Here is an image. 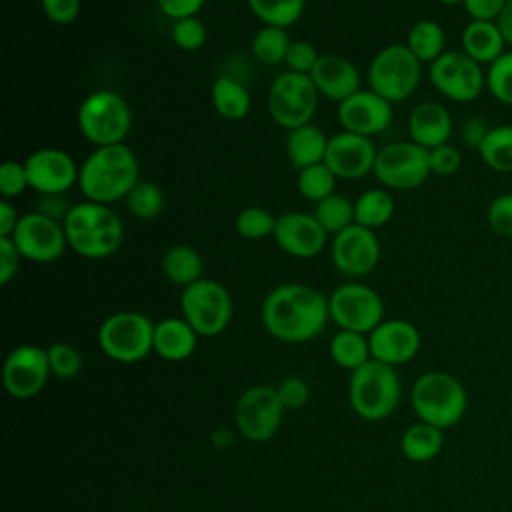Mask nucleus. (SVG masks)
Returning <instances> with one entry per match:
<instances>
[{"label":"nucleus","mask_w":512,"mask_h":512,"mask_svg":"<svg viewBox=\"0 0 512 512\" xmlns=\"http://www.w3.org/2000/svg\"><path fill=\"white\" fill-rule=\"evenodd\" d=\"M312 214L320 226L334 236L354 224V202L348 196L334 192L328 198L316 202Z\"/></svg>","instance_id":"e433bc0d"},{"label":"nucleus","mask_w":512,"mask_h":512,"mask_svg":"<svg viewBox=\"0 0 512 512\" xmlns=\"http://www.w3.org/2000/svg\"><path fill=\"white\" fill-rule=\"evenodd\" d=\"M318 98L320 94L308 74L286 70L272 80L266 108L278 126L292 130L312 122L318 110Z\"/></svg>","instance_id":"9d476101"},{"label":"nucleus","mask_w":512,"mask_h":512,"mask_svg":"<svg viewBox=\"0 0 512 512\" xmlns=\"http://www.w3.org/2000/svg\"><path fill=\"white\" fill-rule=\"evenodd\" d=\"M234 228L246 240H262L274 234L276 216L262 206H248L238 212Z\"/></svg>","instance_id":"ea45409f"},{"label":"nucleus","mask_w":512,"mask_h":512,"mask_svg":"<svg viewBox=\"0 0 512 512\" xmlns=\"http://www.w3.org/2000/svg\"><path fill=\"white\" fill-rule=\"evenodd\" d=\"M422 78V62L406 44H388L380 48L368 66L370 90L390 104L410 98Z\"/></svg>","instance_id":"6e6552de"},{"label":"nucleus","mask_w":512,"mask_h":512,"mask_svg":"<svg viewBox=\"0 0 512 512\" xmlns=\"http://www.w3.org/2000/svg\"><path fill=\"white\" fill-rule=\"evenodd\" d=\"M72 204L66 202L64 194H40L38 198V208L36 212L52 218V220H58V222H64V218L68 216Z\"/></svg>","instance_id":"6e6d98bb"},{"label":"nucleus","mask_w":512,"mask_h":512,"mask_svg":"<svg viewBox=\"0 0 512 512\" xmlns=\"http://www.w3.org/2000/svg\"><path fill=\"white\" fill-rule=\"evenodd\" d=\"M410 404L418 420L446 430L462 422L468 410V394L454 374L430 370L414 380Z\"/></svg>","instance_id":"20e7f679"},{"label":"nucleus","mask_w":512,"mask_h":512,"mask_svg":"<svg viewBox=\"0 0 512 512\" xmlns=\"http://www.w3.org/2000/svg\"><path fill=\"white\" fill-rule=\"evenodd\" d=\"M40 8L50 22L66 26L80 16L82 0H40Z\"/></svg>","instance_id":"8fccbe9b"},{"label":"nucleus","mask_w":512,"mask_h":512,"mask_svg":"<svg viewBox=\"0 0 512 512\" xmlns=\"http://www.w3.org/2000/svg\"><path fill=\"white\" fill-rule=\"evenodd\" d=\"M336 176L334 172L324 164H314L298 172L296 176V188L298 194L310 202H320L336 192Z\"/></svg>","instance_id":"4c0bfd02"},{"label":"nucleus","mask_w":512,"mask_h":512,"mask_svg":"<svg viewBox=\"0 0 512 512\" xmlns=\"http://www.w3.org/2000/svg\"><path fill=\"white\" fill-rule=\"evenodd\" d=\"M28 182L34 192L40 194H66L78 186L80 166L62 148H38L24 160Z\"/></svg>","instance_id":"a211bd4d"},{"label":"nucleus","mask_w":512,"mask_h":512,"mask_svg":"<svg viewBox=\"0 0 512 512\" xmlns=\"http://www.w3.org/2000/svg\"><path fill=\"white\" fill-rule=\"evenodd\" d=\"M126 210L138 220H152L164 208V192L152 180H140L124 198Z\"/></svg>","instance_id":"58836bf2"},{"label":"nucleus","mask_w":512,"mask_h":512,"mask_svg":"<svg viewBox=\"0 0 512 512\" xmlns=\"http://www.w3.org/2000/svg\"><path fill=\"white\" fill-rule=\"evenodd\" d=\"M162 274L174 286L186 288L204 278V260L200 252L190 244H174L162 256Z\"/></svg>","instance_id":"c85d7f7f"},{"label":"nucleus","mask_w":512,"mask_h":512,"mask_svg":"<svg viewBox=\"0 0 512 512\" xmlns=\"http://www.w3.org/2000/svg\"><path fill=\"white\" fill-rule=\"evenodd\" d=\"M326 148H328V136L324 134V130H320L312 122L288 130L286 158L296 172L324 162Z\"/></svg>","instance_id":"bb28decb"},{"label":"nucleus","mask_w":512,"mask_h":512,"mask_svg":"<svg viewBox=\"0 0 512 512\" xmlns=\"http://www.w3.org/2000/svg\"><path fill=\"white\" fill-rule=\"evenodd\" d=\"M496 24H498V28H500V32H502L506 44L512 46V0L506 2V6H504V10L500 12Z\"/></svg>","instance_id":"13d9d810"},{"label":"nucleus","mask_w":512,"mask_h":512,"mask_svg":"<svg viewBox=\"0 0 512 512\" xmlns=\"http://www.w3.org/2000/svg\"><path fill=\"white\" fill-rule=\"evenodd\" d=\"M400 394V376L390 364L370 358L366 364L350 372L348 400L356 416L362 420H386L396 410Z\"/></svg>","instance_id":"39448f33"},{"label":"nucleus","mask_w":512,"mask_h":512,"mask_svg":"<svg viewBox=\"0 0 512 512\" xmlns=\"http://www.w3.org/2000/svg\"><path fill=\"white\" fill-rule=\"evenodd\" d=\"M320 96L342 102L360 90V70L352 60L340 54H320L314 70L308 74Z\"/></svg>","instance_id":"5701e85b"},{"label":"nucleus","mask_w":512,"mask_h":512,"mask_svg":"<svg viewBox=\"0 0 512 512\" xmlns=\"http://www.w3.org/2000/svg\"><path fill=\"white\" fill-rule=\"evenodd\" d=\"M50 372L60 380H70L82 370V354L74 344L54 342L46 348Z\"/></svg>","instance_id":"79ce46f5"},{"label":"nucleus","mask_w":512,"mask_h":512,"mask_svg":"<svg viewBox=\"0 0 512 512\" xmlns=\"http://www.w3.org/2000/svg\"><path fill=\"white\" fill-rule=\"evenodd\" d=\"M428 160H430L432 174L452 176L462 166V152L454 144L446 142V144H440V146L428 150Z\"/></svg>","instance_id":"09e8293b"},{"label":"nucleus","mask_w":512,"mask_h":512,"mask_svg":"<svg viewBox=\"0 0 512 512\" xmlns=\"http://www.w3.org/2000/svg\"><path fill=\"white\" fill-rule=\"evenodd\" d=\"M486 90L496 102L512 108V50L488 66Z\"/></svg>","instance_id":"a19ab883"},{"label":"nucleus","mask_w":512,"mask_h":512,"mask_svg":"<svg viewBox=\"0 0 512 512\" xmlns=\"http://www.w3.org/2000/svg\"><path fill=\"white\" fill-rule=\"evenodd\" d=\"M330 320L340 330L370 334L384 320L380 294L362 282H344L328 296Z\"/></svg>","instance_id":"ddd939ff"},{"label":"nucleus","mask_w":512,"mask_h":512,"mask_svg":"<svg viewBox=\"0 0 512 512\" xmlns=\"http://www.w3.org/2000/svg\"><path fill=\"white\" fill-rule=\"evenodd\" d=\"M76 122L80 134L94 148L124 144L132 128V110L122 94L100 88L80 102Z\"/></svg>","instance_id":"423d86ee"},{"label":"nucleus","mask_w":512,"mask_h":512,"mask_svg":"<svg viewBox=\"0 0 512 512\" xmlns=\"http://www.w3.org/2000/svg\"><path fill=\"white\" fill-rule=\"evenodd\" d=\"M198 344L196 330L180 316H168L154 326V352L166 362L188 360Z\"/></svg>","instance_id":"393cba45"},{"label":"nucleus","mask_w":512,"mask_h":512,"mask_svg":"<svg viewBox=\"0 0 512 512\" xmlns=\"http://www.w3.org/2000/svg\"><path fill=\"white\" fill-rule=\"evenodd\" d=\"M246 4L264 26L286 30L302 18L306 8V0H246Z\"/></svg>","instance_id":"c9c22d12"},{"label":"nucleus","mask_w":512,"mask_h":512,"mask_svg":"<svg viewBox=\"0 0 512 512\" xmlns=\"http://www.w3.org/2000/svg\"><path fill=\"white\" fill-rule=\"evenodd\" d=\"M290 44H292V38L286 28L262 26L252 36L250 50L258 62H262L266 66H276V64H284Z\"/></svg>","instance_id":"f704fd0d"},{"label":"nucleus","mask_w":512,"mask_h":512,"mask_svg":"<svg viewBox=\"0 0 512 512\" xmlns=\"http://www.w3.org/2000/svg\"><path fill=\"white\" fill-rule=\"evenodd\" d=\"M140 182V164L128 144L94 148L80 164L78 188L84 200L114 204Z\"/></svg>","instance_id":"f03ea898"},{"label":"nucleus","mask_w":512,"mask_h":512,"mask_svg":"<svg viewBox=\"0 0 512 512\" xmlns=\"http://www.w3.org/2000/svg\"><path fill=\"white\" fill-rule=\"evenodd\" d=\"M462 52L482 66H490L506 52V40L496 22L470 20L460 36Z\"/></svg>","instance_id":"a878e982"},{"label":"nucleus","mask_w":512,"mask_h":512,"mask_svg":"<svg viewBox=\"0 0 512 512\" xmlns=\"http://www.w3.org/2000/svg\"><path fill=\"white\" fill-rule=\"evenodd\" d=\"M378 148L372 138L354 132H338L328 138L324 164L342 180H358L374 172Z\"/></svg>","instance_id":"aec40b11"},{"label":"nucleus","mask_w":512,"mask_h":512,"mask_svg":"<svg viewBox=\"0 0 512 512\" xmlns=\"http://www.w3.org/2000/svg\"><path fill=\"white\" fill-rule=\"evenodd\" d=\"M406 46L422 64L430 66L438 56L446 52L444 28L430 18L418 20L408 30Z\"/></svg>","instance_id":"2f4dec72"},{"label":"nucleus","mask_w":512,"mask_h":512,"mask_svg":"<svg viewBox=\"0 0 512 512\" xmlns=\"http://www.w3.org/2000/svg\"><path fill=\"white\" fill-rule=\"evenodd\" d=\"M154 322L136 310H118L98 328L100 350L120 364H134L154 352Z\"/></svg>","instance_id":"0eeeda50"},{"label":"nucleus","mask_w":512,"mask_h":512,"mask_svg":"<svg viewBox=\"0 0 512 512\" xmlns=\"http://www.w3.org/2000/svg\"><path fill=\"white\" fill-rule=\"evenodd\" d=\"M490 126L484 122V118L480 116H468L462 126H460V138L468 148L478 150L480 144L484 142L486 134H488Z\"/></svg>","instance_id":"5fc2aeb1"},{"label":"nucleus","mask_w":512,"mask_h":512,"mask_svg":"<svg viewBox=\"0 0 512 512\" xmlns=\"http://www.w3.org/2000/svg\"><path fill=\"white\" fill-rule=\"evenodd\" d=\"M482 162L498 174H512V124L492 126L478 148Z\"/></svg>","instance_id":"72a5a7b5"},{"label":"nucleus","mask_w":512,"mask_h":512,"mask_svg":"<svg viewBox=\"0 0 512 512\" xmlns=\"http://www.w3.org/2000/svg\"><path fill=\"white\" fill-rule=\"evenodd\" d=\"M20 216L22 214H18L16 206L4 198L0 202V236H12V232L20 222Z\"/></svg>","instance_id":"4d7b16f0"},{"label":"nucleus","mask_w":512,"mask_h":512,"mask_svg":"<svg viewBox=\"0 0 512 512\" xmlns=\"http://www.w3.org/2000/svg\"><path fill=\"white\" fill-rule=\"evenodd\" d=\"M278 398L286 410H300L310 400V388L300 376H286L276 386Z\"/></svg>","instance_id":"de8ad7c7"},{"label":"nucleus","mask_w":512,"mask_h":512,"mask_svg":"<svg viewBox=\"0 0 512 512\" xmlns=\"http://www.w3.org/2000/svg\"><path fill=\"white\" fill-rule=\"evenodd\" d=\"M336 116L342 130L370 138L384 132L392 124L394 108L374 90L360 88L338 104Z\"/></svg>","instance_id":"6ab92c4d"},{"label":"nucleus","mask_w":512,"mask_h":512,"mask_svg":"<svg viewBox=\"0 0 512 512\" xmlns=\"http://www.w3.org/2000/svg\"><path fill=\"white\" fill-rule=\"evenodd\" d=\"M50 374L46 348L36 344H20L12 348L4 360L2 384L12 398L28 400L44 390Z\"/></svg>","instance_id":"2eb2a0df"},{"label":"nucleus","mask_w":512,"mask_h":512,"mask_svg":"<svg viewBox=\"0 0 512 512\" xmlns=\"http://www.w3.org/2000/svg\"><path fill=\"white\" fill-rule=\"evenodd\" d=\"M438 2L444 6H456V4H462L464 0H438Z\"/></svg>","instance_id":"bf43d9fd"},{"label":"nucleus","mask_w":512,"mask_h":512,"mask_svg":"<svg viewBox=\"0 0 512 512\" xmlns=\"http://www.w3.org/2000/svg\"><path fill=\"white\" fill-rule=\"evenodd\" d=\"M62 224L68 248L88 260L112 256L124 240V222L108 204L90 200L72 204Z\"/></svg>","instance_id":"7ed1b4c3"},{"label":"nucleus","mask_w":512,"mask_h":512,"mask_svg":"<svg viewBox=\"0 0 512 512\" xmlns=\"http://www.w3.org/2000/svg\"><path fill=\"white\" fill-rule=\"evenodd\" d=\"M328 354L334 364L354 372L356 368H360L362 364H366L372 358L368 334H360V332H352V330H338L330 338Z\"/></svg>","instance_id":"473e14b6"},{"label":"nucleus","mask_w":512,"mask_h":512,"mask_svg":"<svg viewBox=\"0 0 512 512\" xmlns=\"http://www.w3.org/2000/svg\"><path fill=\"white\" fill-rule=\"evenodd\" d=\"M320 58V52L316 50V46L308 40H292L288 54H286V68L290 72H298V74H310L316 66Z\"/></svg>","instance_id":"49530a36"},{"label":"nucleus","mask_w":512,"mask_h":512,"mask_svg":"<svg viewBox=\"0 0 512 512\" xmlns=\"http://www.w3.org/2000/svg\"><path fill=\"white\" fill-rule=\"evenodd\" d=\"M170 38L176 48H180L184 52H196L206 44L208 30H206V24L198 16L182 18V20L172 22Z\"/></svg>","instance_id":"37998d69"},{"label":"nucleus","mask_w":512,"mask_h":512,"mask_svg":"<svg viewBox=\"0 0 512 512\" xmlns=\"http://www.w3.org/2000/svg\"><path fill=\"white\" fill-rule=\"evenodd\" d=\"M370 354L374 360H380L390 366H400L410 362L422 344L420 330L402 318L382 320L370 334Z\"/></svg>","instance_id":"4be33fe9"},{"label":"nucleus","mask_w":512,"mask_h":512,"mask_svg":"<svg viewBox=\"0 0 512 512\" xmlns=\"http://www.w3.org/2000/svg\"><path fill=\"white\" fill-rule=\"evenodd\" d=\"M26 188H30L28 172L24 162L18 160H6L0 166V194L10 200L20 196Z\"/></svg>","instance_id":"a18cd8bd"},{"label":"nucleus","mask_w":512,"mask_h":512,"mask_svg":"<svg viewBox=\"0 0 512 512\" xmlns=\"http://www.w3.org/2000/svg\"><path fill=\"white\" fill-rule=\"evenodd\" d=\"M180 310L198 336H218L228 328L234 304L224 284L214 278H200L182 288Z\"/></svg>","instance_id":"1a4fd4ad"},{"label":"nucleus","mask_w":512,"mask_h":512,"mask_svg":"<svg viewBox=\"0 0 512 512\" xmlns=\"http://www.w3.org/2000/svg\"><path fill=\"white\" fill-rule=\"evenodd\" d=\"M508 0H464L462 6L470 20L496 22Z\"/></svg>","instance_id":"864d4df0"},{"label":"nucleus","mask_w":512,"mask_h":512,"mask_svg":"<svg viewBox=\"0 0 512 512\" xmlns=\"http://www.w3.org/2000/svg\"><path fill=\"white\" fill-rule=\"evenodd\" d=\"M22 254L10 236H0V284L6 286L18 274Z\"/></svg>","instance_id":"3c124183"},{"label":"nucleus","mask_w":512,"mask_h":512,"mask_svg":"<svg viewBox=\"0 0 512 512\" xmlns=\"http://www.w3.org/2000/svg\"><path fill=\"white\" fill-rule=\"evenodd\" d=\"M444 446V430L422 420L410 424L400 436V452L410 462L434 460Z\"/></svg>","instance_id":"c756f323"},{"label":"nucleus","mask_w":512,"mask_h":512,"mask_svg":"<svg viewBox=\"0 0 512 512\" xmlns=\"http://www.w3.org/2000/svg\"><path fill=\"white\" fill-rule=\"evenodd\" d=\"M394 210V198L386 188H368L354 200V222L376 230L392 220Z\"/></svg>","instance_id":"7c9ffc66"},{"label":"nucleus","mask_w":512,"mask_h":512,"mask_svg":"<svg viewBox=\"0 0 512 512\" xmlns=\"http://www.w3.org/2000/svg\"><path fill=\"white\" fill-rule=\"evenodd\" d=\"M372 174L386 190H414L432 174L428 150L412 140L390 142L378 148Z\"/></svg>","instance_id":"9b49d317"},{"label":"nucleus","mask_w":512,"mask_h":512,"mask_svg":"<svg viewBox=\"0 0 512 512\" xmlns=\"http://www.w3.org/2000/svg\"><path fill=\"white\" fill-rule=\"evenodd\" d=\"M204 4H206V0H156L158 10L172 20L198 16V12L204 8Z\"/></svg>","instance_id":"603ef678"},{"label":"nucleus","mask_w":512,"mask_h":512,"mask_svg":"<svg viewBox=\"0 0 512 512\" xmlns=\"http://www.w3.org/2000/svg\"><path fill=\"white\" fill-rule=\"evenodd\" d=\"M432 86L448 100L464 104L476 100L486 90V70L462 50H446L430 68Z\"/></svg>","instance_id":"4468645a"},{"label":"nucleus","mask_w":512,"mask_h":512,"mask_svg":"<svg viewBox=\"0 0 512 512\" xmlns=\"http://www.w3.org/2000/svg\"><path fill=\"white\" fill-rule=\"evenodd\" d=\"M210 100L216 114L224 120H242L252 106L248 88L230 74H220L214 80L210 88Z\"/></svg>","instance_id":"cd10ccee"},{"label":"nucleus","mask_w":512,"mask_h":512,"mask_svg":"<svg viewBox=\"0 0 512 512\" xmlns=\"http://www.w3.org/2000/svg\"><path fill=\"white\" fill-rule=\"evenodd\" d=\"M328 296L302 282H286L272 288L262 302L266 332L284 344L314 340L328 324Z\"/></svg>","instance_id":"f257e3e1"},{"label":"nucleus","mask_w":512,"mask_h":512,"mask_svg":"<svg viewBox=\"0 0 512 512\" xmlns=\"http://www.w3.org/2000/svg\"><path fill=\"white\" fill-rule=\"evenodd\" d=\"M10 238L14 240L22 258L36 264H50L68 248L64 224L36 210L20 216V222Z\"/></svg>","instance_id":"dca6fc26"},{"label":"nucleus","mask_w":512,"mask_h":512,"mask_svg":"<svg viewBox=\"0 0 512 512\" xmlns=\"http://www.w3.org/2000/svg\"><path fill=\"white\" fill-rule=\"evenodd\" d=\"M486 222L496 236L512 238V192H502L488 202Z\"/></svg>","instance_id":"c03bdc74"},{"label":"nucleus","mask_w":512,"mask_h":512,"mask_svg":"<svg viewBox=\"0 0 512 512\" xmlns=\"http://www.w3.org/2000/svg\"><path fill=\"white\" fill-rule=\"evenodd\" d=\"M380 254L382 246L376 232L356 222L334 234L330 244V258L334 268L348 278L370 274L378 266Z\"/></svg>","instance_id":"f3484780"},{"label":"nucleus","mask_w":512,"mask_h":512,"mask_svg":"<svg viewBox=\"0 0 512 512\" xmlns=\"http://www.w3.org/2000/svg\"><path fill=\"white\" fill-rule=\"evenodd\" d=\"M454 130L452 114L440 102L426 100L416 104L408 116V136L418 146L432 150L440 144L450 142Z\"/></svg>","instance_id":"b1692460"},{"label":"nucleus","mask_w":512,"mask_h":512,"mask_svg":"<svg viewBox=\"0 0 512 512\" xmlns=\"http://www.w3.org/2000/svg\"><path fill=\"white\" fill-rule=\"evenodd\" d=\"M286 408L276 386L254 384L246 388L234 404V426L250 442H266L276 436Z\"/></svg>","instance_id":"f8f14e48"},{"label":"nucleus","mask_w":512,"mask_h":512,"mask_svg":"<svg viewBox=\"0 0 512 512\" xmlns=\"http://www.w3.org/2000/svg\"><path fill=\"white\" fill-rule=\"evenodd\" d=\"M274 240L282 252L294 258H314L328 242V232L320 226L314 214L290 210L276 216Z\"/></svg>","instance_id":"412c9836"}]
</instances>
